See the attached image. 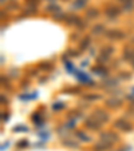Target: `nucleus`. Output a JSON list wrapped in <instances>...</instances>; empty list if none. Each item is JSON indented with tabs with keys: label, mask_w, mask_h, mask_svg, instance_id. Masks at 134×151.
Listing matches in <instances>:
<instances>
[{
	"label": "nucleus",
	"mask_w": 134,
	"mask_h": 151,
	"mask_svg": "<svg viewBox=\"0 0 134 151\" xmlns=\"http://www.w3.org/2000/svg\"><path fill=\"white\" fill-rule=\"evenodd\" d=\"M114 127L115 129H119L121 131H126V132H130L131 130H133V126H131L126 119H123V118H119V119L115 120Z\"/></svg>",
	"instance_id": "1"
},
{
	"label": "nucleus",
	"mask_w": 134,
	"mask_h": 151,
	"mask_svg": "<svg viewBox=\"0 0 134 151\" xmlns=\"http://www.w3.org/2000/svg\"><path fill=\"white\" fill-rule=\"evenodd\" d=\"M93 118H95L98 122H107L110 117H109V114L106 112V111L101 110V108H97L93 112Z\"/></svg>",
	"instance_id": "2"
},
{
	"label": "nucleus",
	"mask_w": 134,
	"mask_h": 151,
	"mask_svg": "<svg viewBox=\"0 0 134 151\" xmlns=\"http://www.w3.org/2000/svg\"><path fill=\"white\" fill-rule=\"evenodd\" d=\"M101 139H102L103 142H107V143H114V142H117L118 140V135H117V134H114V132H102V134H101Z\"/></svg>",
	"instance_id": "3"
},
{
	"label": "nucleus",
	"mask_w": 134,
	"mask_h": 151,
	"mask_svg": "<svg viewBox=\"0 0 134 151\" xmlns=\"http://www.w3.org/2000/svg\"><path fill=\"white\" fill-rule=\"evenodd\" d=\"M106 36L109 39H113V40H119V39L125 38V34L122 31H119V29H110V31H107Z\"/></svg>",
	"instance_id": "4"
},
{
	"label": "nucleus",
	"mask_w": 134,
	"mask_h": 151,
	"mask_svg": "<svg viewBox=\"0 0 134 151\" xmlns=\"http://www.w3.org/2000/svg\"><path fill=\"white\" fill-rule=\"evenodd\" d=\"M85 124H86V127H89V129H91V130H98L99 127H101V122H98L95 118H89V119L85 122Z\"/></svg>",
	"instance_id": "5"
},
{
	"label": "nucleus",
	"mask_w": 134,
	"mask_h": 151,
	"mask_svg": "<svg viewBox=\"0 0 134 151\" xmlns=\"http://www.w3.org/2000/svg\"><path fill=\"white\" fill-rule=\"evenodd\" d=\"M106 104H107V106H110V107H113V108H118V107H121L122 100L119 99V98L113 96V98H110L109 100H106Z\"/></svg>",
	"instance_id": "6"
},
{
	"label": "nucleus",
	"mask_w": 134,
	"mask_h": 151,
	"mask_svg": "<svg viewBox=\"0 0 134 151\" xmlns=\"http://www.w3.org/2000/svg\"><path fill=\"white\" fill-rule=\"evenodd\" d=\"M62 143H63V146L70 147V148H78L79 147V143H78L77 140H74V139H64Z\"/></svg>",
	"instance_id": "7"
},
{
	"label": "nucleus",
	"mask_w": 134,
	"mask_h": 151,
	"mask_svg": "<svg viewBox=\"0 0 134 151\" xmlns=\"http://www.w3.org/2000/svg\"><path fill=\"white\" fill-rule=\"evenodd\" d=\"M105 13L109 16V18H115V16L119 15V10L118 8H115V7H110L107 10L105 11Z\"/></svg>",
	"instance_id": "8"
},
{
	"label": "nucleus",
	"mask_w": 134,
	"mask_h": 151,
	"mask_svg": "<svg viewBox=\"0 0 134 151\" xmlns=\"http://www.w3.org/2000/svg\"><path fill=\"white\" fill-rule=\"evenodd\" d=\"M75 135H77L82 142H85V143H89V142H91V138H90L89 135H86V134H85L83 131H77V132H75Z\"/></svg>",
	"instance_id": "9"
},
{
	"label": "nucleus",
	"mask_w": 134,
	"mask_h": 151,
	"mask_svg": "<svg viewBox=\"0 0 134 151\" xmlns=\"http://www.w3.org/2000/svg\"><path fill=\"white\" fill-rule=\"evenodd\" d=\"M103 31H105V27H103L102 24H97V25H94L93 29H91L93 35H101Z\"/></svg>",
	"instance_id": "10"
},
{
	"label": "nucleus",
	"mask_w": 134,
	"mask_h": 151,
	"mask_svg": "<svg viewBox=\"0 0 134 151\" xmlns=\"http://www.w3.org/2000/svg\"><path fill=\"white\" fill-rule=\"evenodd\" d=\"M101 95H97V94H89V95H86V99L87 100H98V99H101Z\"/></svg>",
	"instance_id": "11"
},
{
	"label": "nucleus",
	"mask_w": 134,
	"mask_h": 151,
	"mask_svg": "<svg viewBox=\"0 0 134 151\" xmlns=\"http://www.w3.org/2000/svg\"><path fill=\"white\" fill-rule=\"evenodd\" d=\"M13 131L15 132H24V131H28V129H27L26 126H15Z\"/></svg>",
	"instance_id": "12"
},
{
	"label": "nucleus",
	"mask_w": 134,
	"mask_h": 151,
	"mask_svg": "<svg viewBox=\"0 0 134 151\" xmlns=\"http://www.w3.org/2000/svg\"><path fill=\"white\" fill-rule=\"evenodd\" d=\"M89 43H90V38H85L82 41V46H80V48L82 50H86L87 47H89Z\"/></svg>",
	"instance_id": "13"
},
{
	"label": "nucleus",
	"mask_w": 134,
	"mask_h": 151,
	"mask_svg": "<svg viewBox=\"0 0 134 151\" xmlns=\"http://www.w3.org/2000/svg\"><path fill=\"white\" fill-rule=\"evenodd\" d=\"M87 16L93 19V18H97V16H98V12H97V10H89L87 11Z\"/></svg>",
	"instance_id": "14"
},
{
	"label": "nucleus",
	"mask_w": 134,
	"mask_h": 151,
	"mask_svg": "<svg viewBox=\"0 0 134 151\" xmlns=\"http://www.w3.org/2000/svg\"><path fill=\"white\" fill-rule=\"evenodd\" d=\"M133 56H134V52H133V51H126V52H125V59L131 60V59H133Z\"/></svg>",
	"instance_id": "15"
},
{
	"label": "nucleus",
	"mask_w": 134,
	"mask_h": 151,
	"mask_svg": "<svg viewBox=\"0 0 134 151\" xmlns=\"http://www.w3.org/2000/svg\"><path fill=\"white\" fill-rule=\"evenodd\" d=\"M27 146H28V142H27L26 139H22V142H19V143H18V147H19V148L27 147Z\"/></svg>",
	"instance_id": "16"
},
{
	"label": "nucleus",
	"mask_w": 134,
	"mask_h": 151,
	"mask_svg": "<svg viewBox=\"0 0 134 151\" xmlns=\"http://www.w3.org/2000/svg\"><path fill=\"white\" fill-rule=\"evenodd\" d=\"M85 4H86V1H85V0H77V3H74V6L77 7V8H82Z\"/></svg>",
	"instance_id": "17"
},
{
	"label": "nucleus",
	"mask_w": 134,
	"mask_h": 151,
	"mask_svg": "<svg viewBox=\"0 0 134 151\" xmlns=\"http://www.w3.org/2000/svg\"><path fill=\"white\" fill-rule=\"evenodd\" d=\"M119 75H121V79H125V80H129V79H130V74L129 72H121Z\"/></svg>",
	"instance_id": "18"
},
{
	"label": "nucleus",
	"mask_w": 134,
	"mask_h": 151,
	"mask_svg": "<svg viewBox=\"0 0 134 151\" xmlns=\"http://www.w3.org/2000/svg\"><path fill=\"white\" fill-rule=\"evenodd\" d=\"M62 107H63V103H55L54 106H52V108H54L55 111H56V110H62Z\"/></svg>",
	"instance_id": "19"
},
{
	"label": "nucleus",
	"mask_w": 134,
	"mask_h": 151,
	"mask_svg": "<svg viewBox=\"0 0 134 151\" xmlns=\"http://www.w3.org/2000/svg\"><path fill=\"white\" fill-rule=\"evenodd\" d=\"M63 13H62V12H59V13H56V15H54V19L55 20H62V19H63Z\"/></svg>",
	"instance_id": "20"
},
{
	"label": "nucleus",
	"mask_w": 134,
	"mask_h": 151,
	"mask_svg": "<svg viewBox=\"0 0 134 151\" xmlns=\"http://www.w3.org/2000/svg\"><path fill=\"white\" fill-rule=\"evenodd\" d=\"M133 67H134V62H133Z\"/></svg>",
	"instance_id": "21"
},
{
	"label": "nucleus",
	"mask_w": 134,
	"mask_h": 151,
	"mask_svg": "<svg viewBox=\"0 0 134 151\" xmlns=\"http://www.w3.org/2000/svg\"><path fill=\"white\" fill-rule=\"evenodd\" d=\"M119 151H122V150H119Z\"/></svg>",
	"instance_id": "22"
}]
</instances>
